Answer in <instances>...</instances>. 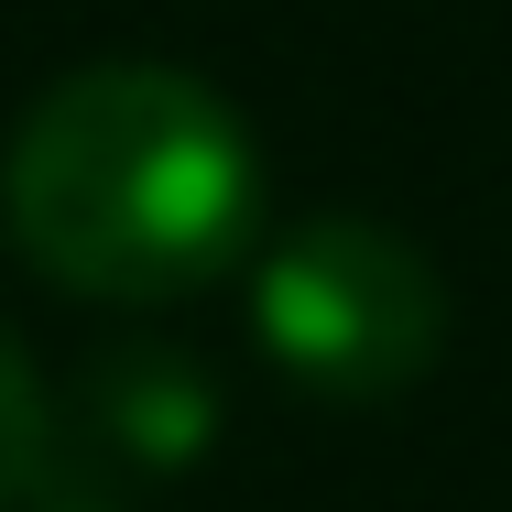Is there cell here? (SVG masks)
Masks as SVG:
<instances>
[{"mask_svg": "<svg viewBox=\"0 0 512 512\" xmlns=\"http://www.w3.org/2000/svg\"><path fill=\"white\" fill-rule=\"evenodd\" d=\"M33 512H109V502H88V491H55V480H44V502Z\"/></svg>", "mask_w": 512, "mask_h": 512, "instance_id": "5", "label": "cell"}, {"mask_svg": "<svg viewBox=\"0 0 512 512\" xmlns=\"http://www.w3.org/2000/svg\"><path fill=\"white\" fill-rule=\"evenodd\" d=\"M447 273L382 218H295L251 251V338L327 404H393L447 360Z\"/></svg>", "mask_w": 512, "mask_h": 512, "instance_id": "2", "label": "cell"}, {"mask_svg": "<svg viewBox=\"0 0 512 512\" xmlns=\"http://www.w3.org/2000/svg\"><path fill=\"white\" fill-rule=\"evenodd\" d=\"M0 229L66 295L175 306L251 262L262 142L186 66H77L11 120Z\"/></svg>", "mask_w": 512, "mask_h": 512, "instance_id": "1", "label": "cell"}, {"mask_svg": "<svg viewBox=\"0 0 512 512\" xmlns=\"http://www.w3.org/2000/svg\"><path fill=\"white\" fill-rule=\"evenodd\" d=\"M44 480H55V404H44L33 360H22V338H11V316H0V512L33 502Z\"/></svg>", "mask_w": 512, "mask_h": 512, "instance_id": "4", "label": "cell"}, {"mask_svg": "<svg viewBox=\"0 0 512 512\" xmlns=\"http://www.w3.org/2000/svg\"><path fill=\"white\" fill-rule=\"evenodd\" d=\"M77 436L120 469H197L218 447V382L175 338H120L77 371Z\"/></svg>", "mask_w": 512, "mask_h": 512, "instance_id": "3", "label": "cell"}]
</instances>
